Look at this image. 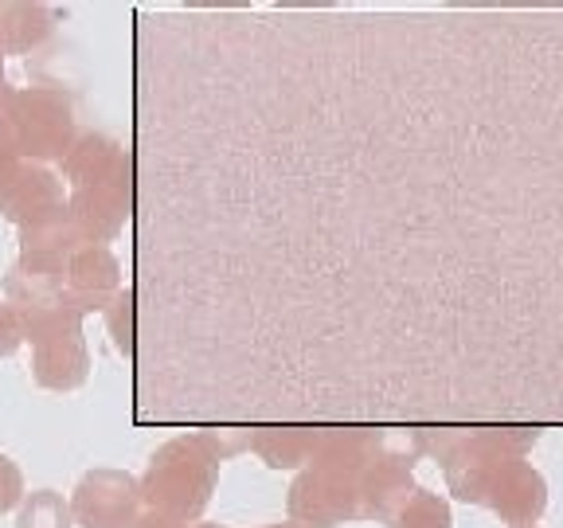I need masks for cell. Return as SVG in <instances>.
Segmentation results:
<instances>
[{
  "mask_svg": "<svg viewBox=\"0 0 563 528\" xmlns=\"http://www.w3.org/2000/svg\"><path fill=\"white\" fill-rule=\"evenodd\" d=\"M317 442V427H258L251 435V450L271 470H298L309 462Z\"/></svg>",
  "mask_w": 563,
  "mask_h": 528,
  "instance_id": "14",
  "label": "cell"
},
{
  "mask_svg": "<svg viewBox=\"0 0 563 528\" xmlns=\"http://www.w3.org/2000/svg\"><path fill=\"white\" fill-rule=\"evenodd\" d=\"M188 528H223V525H188Z\"/></svg>",
  "mask_w": 563,
  "mask_h": 528,
  "instance_id": "24",
  "label": "cell"
},
{
  "mask_svg": "<svg viewBox=\"0 0 563 528\" xmlns=\"http://www.w3.org/2000/svg\"><path fill=\"white\" fill-rule=\"evenodd\" d=\"M67 180V216L87 243H114L133 216V153L110 133H79L59 161Z\"/></svg>",
  "mask_w": 563,
  "mask_h": 528,
  "instance_id": "1",
  "label": "cell"
},
{
  "mask_svg": "<svg viewBox=\"0 0 563 528\" xmlns=\"http://www.w3.org/2000/svg\"><path fill=\"white\" fill-rule=\"evenodd\" d=\"M67 505L79 528H130L141 517L137 477L125 470H90L79 477Z\"/></svg>",
  "mask_w": 563,
  "mask_h": 528,
  "instance_id": "7",
  "label": "cell"
},
{
  "mask_svg": "<svg viewBox=\"0 0 563 528\" xmlns=\"http://www.w3.org/2000/svg\"><path fill=\"white\" fill-rule=\"evenodd\" d=\"M130 528H188V525H180V520L165 517V513H153V509H145L137 520H133Z\"/></svg>",
  "mask_w": 563,
  "mask_h": 528,
  "instance_id": "20",
  "label": "cell"
},
{
  "mask_svg": "<svg viewBox=\"0 0 563 528\" xmlns=\"http://www.w3.org/2000/svg\"><path fill=\"white\" fill-rule=\"evenodd\" d=\"M102 314H106V326H110V337H114L118 352H122L125 361H133V356H137V294L122 290Z\"/></svg>",
  "mask_w": 563,
  "mask_h": 528,
  "instance_id": "18",
  "label": "cell"
},
{
  "mask_svg": "<svg viewBox=\"0 0 563 528\" xmlns=\"http://www.w3.org/2000/svg\"><path fill=\"white\" fill-rule=\"evenodd\" d=\"M482 505H489L505 525L512 528H528L537 525L548 509V482L532 462L525 458H509L497 474L489 477L485 485V497Z\"/></svg>",
  "mask_w": 563,
  "mask_h": 528,
  "instance_id": "10",
  "label": "cell"
},
{
  "mask_svg": "<svg viewBox=\"0 0 563 528\" xmlns=\"http://www.w3.org/2000/svg\"><path fill=\"white\" fill-rule=\"evenodd\" d=\"M16 528H75V520H70V505L63 502V493L35 490L24 493V502H20Z\"/></svg>",
  "mask_w": 563,
  "mask_h": 528,
  "instance_id": "16",
  "label": "cell"
},
{
  "mask_svg": "<svg viewBox=\"0 0 563 528\" xmlns=\"http://www.w3.org/2000/svg\"><path fill=\"white\" fill-rule=\"evenodd\" d=\"M0 216L9 223H16L20 231L63 220V216H67L63 176H55L52 168H44V165L16 161L9 180L0 185Z\"/></svg>",
  "mask_w": 563,
  "mask_h": 528,
  "instance_id": "8",
  "label": "cell"
},
{
  "mask_svg": "<svg viewBox=\"0 0 563 528\" xmlns=\"http://www.w3.org/2000/svg\"><path fill=\"white\" fill-rule=\"evenodd\" d=\"M24 502V474L9 454H0V517Z\"/></svg>",
  "mask_w": 563,
  "mask_h": 528,
  "instance_id": "19",
  "label": "cell"
},
{
  "mask_svg": "<svg viewBox=\"0 0 563 528\" xmlns=\"http://www.w3.org/2000/svg\"><path fill=\"white\" fill-rule=\"evenodd\" d=\"M79 243H87V239L70 223V216H63L55 223H40V228H24L20 231V258L12 271L32 282V286H40V290L63 294L67 263L79 251Z\"/></svg>",
  "mask_w": 563,
  "mask_h": 528,
  "instance_id": "9",
  "label": "cell"
},
{
  "mask_svg": "<svg viewBox=\"0 0 563 528\" xmlns=\"http://www.w3.org/2000/svg\"><path fill=\"white\" fill-rule=\"evenodd\" d=\"M411 470L415 466H407V462H396V458L372 450L368 466L361 470V485H356V493H361V517L376 520V525H396L407 497L419 490Z\"/></svg>",
  "mask_w": 563,
  "mask_h": 528,
  "instance_id": "12",
  "label": "cell"
},
{
  "mask_svg": "<svg viewBox=\"0 0 563 528\" xmlns=\"http://www.w3.org/2000/svg\"><path fill=\"white\" fill-rule=\"evenodd\" d=\"M24 341L32 344V376L47 392H79L90 380V349L82 314L63 294L32 286L24 317Z\"/></svg>",
  "mask_w": 563,
  "mask_h": 528,
  "instance_id": "5",
  "label": "cell"
},
{
  "mask_svg": "<svg viewBox=\"0 0 563 528\" xmlns=\"http://www.w3.org/2000/svg\"><path fill=\"white\" fill-rule=\"evenodd\" d=\"M118 294H122V263L114 258V251L102 243H79L67 263L63 298L87 317L95 309H106Z\"/></svg>",
  "mask_w": 563,
  "mask_h": 528,
  "instance_id": "11",
  "label": "cell"
},
{
  "mask_svg": "<svg viewBox=\"0 0 563 528\" xmlns=\"http://www.w3.org/2000/svg\"><path fill=\"white\" fill-rule=\"evenodd\" d=\"M55 32V12L44 4H0V55H27Z\"/></svg>",
  "mask_w": 563,
  "mask_h": 528,
  "instance_id": "13",
  "label": "cell"
},
{
  "mask_svg": "<svg viewBox=\"0 0 563 528\" xmlns=\"http://www.w3.org/2000/svg\"><path fill=\"white\" fill-rule=\"evenodd\" d=\"M0 82H4V55H0Z\"/></svg>",
  "mask_w": 563,
  "mask_h": 528,
  "instance_id": "23",
  "label": "cell"
},
{
  "mask_svg": "<svg viewBox=\"0 0 563 528\" xmlns=\"http://www.w3.org/2000/svg\"><path fill=\"white\" fill-rule=\"evenodd\" d=\"M216 482H220V458L211 454L208 442L200 435H176L157 447L145 474L137 477V490L145 509L192 525L208 509Z\"/></svg>",
  "mask_w": 563,
  "mask_h": 528,
  "instance_id": "4",
  "label": "cell"
},
{
  "mask_svg": "<svg viewBox=\"0 0 563 528\" xmlns=\"http://www.w3.org/2000/svg\"><path fill=\"white\" fill-rule=\"evenodd\" d=\"M396 528H454V517H450L446 497H439L431 490H415L404 509H399Z\"/></svg>",
  "mask_w": 563,
  "mask_h": 528,
  "instance_id": "17",
  "label": "cell"
},
{
  "mask_svg": "<svg viewBox=\"0 0 563 528\" xmlns=\"http://www.w3.org/2000/svg\"><path fill=\"white\" fill-rule=\"evenodd\" d=\"M12 168H16V157H12L9 150H0V185H4V180H9V173Z\"/></svg>",
  "mask_w": 563,
  "mask_h": 528,
  "instance_id": "21",
  "label": "cell"
},
{
  "mask_svg": "<svg viewBox=\"0 0 563 528\" xmlns=\"http://www.w3.org/2000/svg\"><path fill=\"white\" fill-rule=\"evenodd\" d=\"M372 458V431L329 427L317 431L313 454L306 470L294 477L286 513L301 528H336L344 520H361V470Z\"/></svg>",
  "mask_w": 563,
  "mask_h": 528,
  "instance_id": "2",
  "label": "cell"
},
{
  "mask_svg": "<svg viewBox=\"0 0 563 528\" xmlns=\"http://www.w3.org/2000/svg\"><path fill=\"white\" fill-rule=\"evenodd\" d=\"M537 427H477V431L427 435V450L446 470V485L457 502L482 505L485 485L509 458H525L537 447Z\"/></svg>",
  "mask_w": 563,
  "mask_h": 528,
  "instance_id": "6",
  "label": "cell"
},
{
  "mask_svg": "<svg viewBox=\"0 0 563 528\" xmlns=\"http://www.w3.org/2000/svg\"><path fill=\"white\" fill-rule=\"evenodd\" d=\"M528 528H537V525H528Z\"/></svg>",
  "mask_w": 563,
  "mask_h": 528,
  "instance_id": "25",
  "label": "cell"
},
{
  "mask_svg": "<svg viewBox=\"0 0 563 528\" xmlns=\"http://www.w3.org/2000/svg\"><path fill=\"white\" fill-rule=\"evenodd\" d=\"M32 301V282L9 271L0 278V361L24 344V317Z\"/></svg>",
  "mask_w": 563,
  "mask_h": 528,
  "instance_id": "15",
  "label": "cell"
},
{
  "mask_svg": "<svg viewBox=\"0 0 563 528\" xmlns=\"http://www.w3.org/2000/svg\"><path fill=\"white\" fill-rule=\"evenodd\" d=\"M266 528H301V525H294V520H278V525H266Z\"/></svg>",
  "mask_w": 563,
  "mask_h": 528,
  "instance_id": "22",
  "label": "cell"
},
{
  "mask_svg": "<svg viewBox=\"0 0 563 528\" xmlns=\"http://www.w3.org/2000/svg\"><path fill=\"white\" fill-rule=\"evenodd\" d=\"M75 138V102L63 87L0 82V150L27 165H44L67 157Z\"/></svg>",
  "mask_w": 563,
  "mask_h": 528,
  "instance_id": "3",
  "label": "cell"
}]
</instances>
